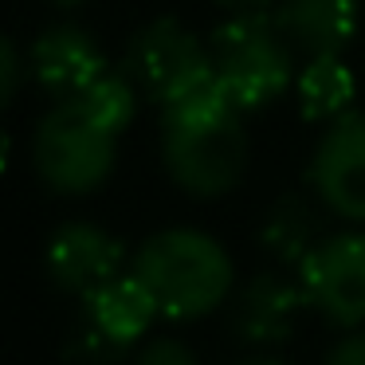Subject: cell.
<instances>
[{
  "label": "cell",
  "instance_id": "obj_4",
  "mask_svg": "<svg viewBox=\"0 0 365 365\" xmlns=\"http://www.w3.org/2000/svg\"><path fill=\"white\" fill-rule=\"evenodd\" d=\"M118 153V130H110L83 98H59V106L36 130L32 158L56 192L79 197L110 177Z\"/></svg>",
  "mask_w": 365,
  "mask_h": 365
},
{
  "label": "cell",
  "instance_id": "obj_19",
  "mask_svg": "<svg viewBox=\"0 0 365 365\" xmlns=\"http://www.w3.org/2000/svg\"><path fill=\"white\" fill-rule=\"evenodd\" d=\"M216 4H224L232 12H259V9H267L271 0H216Z\"/></svg>",
  "mask_w": 365,
  "mask_h": 365
},
{
  "label": "cell",
  "instance_id": "obj_11",
  "mask_svg": "<svg viewBox=\"0 0 365 365\" xmlns=\"http://www.w3.org/2000/svg\"><path fill=\"white\" fill-rule=\"evenodd\" d=\"M302 307H310L302 283H291L275 271H263L236 299V314H232L236 334L247 346H279L294 334Z\"/></svg>",
  "mask_w": 365,
  "mask_h": 365
},
{
  "label": "cell",
  "instance_id": "obj_13",
  "mask_svg": "<svg viewBox=\"0 0 365 365\" xmlns=\"http://www.w3.org/2000/svg\"><path fill=\"white\" fill-rule=\"evenodd\" d=\"M357 95L354 71L341 63V56H310L299 71V110L310 122L341 118Z\"/></svg>",
  "mask_w": 365,
  "mask_h": 365
},
{
  "label": "cell",
  "instance_id": "obj_7",
  "mask_svg": "<svg viewBox=\"0 0 365 365\" xmlns=\"http://www.w3.org/2000/svg\"><path fill=\"white\" fill-rule=\"evenodd\" d=\"M307 302L338 326L365 322V232L326 236L299 263Z\"/></svg>",
  "mask_w": 365,
  "mask_h": 365
},
{
  "label": "cell",
  "instance_id": "obj_3",
  "mask_svg": "<svg viewBox=\"0 0 365 365\" xmlns=\"http://www.w3.org/2000/svg\"><path fill=\"white\" fill-rule=\"evenodd\" d=\"M291 48L271 12H236L208 40L212 71L240 110H263L291 83Z\"/></svg>",
  "mask_w": 365,
  "mask_h": 365
},
{
  "label": "cell",
  "instance_id": "obj_14",
  "mask_svg": "<svg viewBox=\"0 0 365 365\" xmlns=\"http://www.w3.org/2000/svg\"><path fill=\"white\" fill-rule=\"evenodd\" d=\"M259 240L275 259L299 267L326 236H322V220H318V212L307 205V200L302 197H283V200H275V208L267 212Z\"/></svg>",
  "mask_w": 365,
  "mask_h": 365
},
{
  "label": "cell",
  "instance_id": "obj_6",
  "mask_svg": "<svg viewBox=\"0 0 365 365\" xmlns=\"http://www.w3.org/2000/svg\"><path fill=\"white\" fill-rule=\"evenodd\" d=\"M158 302L145 291V283L130 275H114L110 283L83 294V318L71 334V357L87 365H106L126 354V346L145 338L150 322L158 318Z\"/></svg>",
  "mask_w": 365,
  "mask_h": 365
},
{
  "label": "cell",
  "instance_id": "obj_1",
  "mask_svg": "<svg viewBox=\"0 0 365 365\" xmlns=\"http://www.w3.org/2000/svg\"><path fill=\"white\" fill-rule=\"evenodd\" d=\"M161 153L169 177L192 197H224L236 189L247 169V130L244 110L216 75L165 106Z\"/></svg>",
  "mask_w": 365,
  "mask_h": 365
},
{
  "label": "cell",
  "instance_id": "obj_21",
  "mask_svg": "<svg viewBox=\"0 0 365 365\" xmlns=\"http://www.w3.org/2000/svg\"><path fill=\"white\" fill-rule=\"evenodd\" d=\"M51 4H59V9H79L83 0H51Z\"/></svg>",
  "mask_w": 365,
  "mask_h": 365
},
{
  "label": "cell",
  "instance_id": "obj_9",
  "mask_svg": "<svg viewBox=\"0 0 365 365\" xmlns=\"http://www.w3.org/2000/svg\"><path fill=\"white\" fill-rule=\"evenodd\" d=\"M28 71L56 98H75L106 75V56L79 24H51L28 51Z\"/></svg>",
  "mask_w": 365,
  "mask_h": 365
},
{
  "label": "cell",
  "instance_id": "obj_2",
  "mask_svg": "<svg viewBox=\"0 0 365 365\" xmlns=\"http://www.w3.org/2000/svg\"><path fill=\"white\" fill-rule=\"evenodd\" d=\"M134 275L165 318H205L232 291V259L220 240L197 228H165L134 255Z\"/></svg>",
  "mask_w": 365,
  "mask_h": 365
},
{
  "label": "cell",
  "instance_id": "obj_5",
  "mask_svg": "<svg viewBox=\"0 0 365 365\" xmlns=\"http://www.w3.org/2000/svg\"><path fill=\"white\" fill-rule=\"evenodd\" d=\"M142 95H150L153 103L169 106L173 98L189 95L192 87H200L205 79H212V51L208 43H200L181 20L158 16L130 40L126 48V67Z\"/></svg>",
  "mask_w": 365,
  "mask_h": 365
},
{
  "label": "cell",
  "instance_id": "obj_18",
  "mask_svg": "<svg viewBox=\"0 0 365 365\" xmlns=\"http://www.w3.org/2000/svg\"><path fill=\"white\" fill-rule=\"evenodd\" d=\"M326 365H365V334H349L330 349Z\"/></svg>",
  "mask_w": 365,
  "mask_h": 365
},
{
  "label": "cell",
  "instance_id": "obj_10",
  "mask_svg": "<svg viewBox=\"0 0 365 365\" xmlns=\"http://www.w3.org/2000/svg\"><path fill=\"white\" fill-rule=\"evenodd\" d=\"M126 247L98 224H63L48 244V275L59 291L91 294L95 287L122 275Z\"/></svg>",
  "mask_w": 365,
  "mask_h": 365
},
{
  "label": "cell",
  "instance_id": "obj_12",
  "mask_svg": "<svg viewBox=\"0 0 365 365\" xmlns=\"http://www.w3.org/2000/svg\"><path fill=\"white\" fill-rule=\"evenodd\" d=\"M271 16L283 36L307 56H341L361 24L357 0H279Z\"/></svg>",
  "mask_w": 365,
  "mask_h": 365
},
{
  "label": "cell",
  "instance_id": "obj_20",
  "mask_svg": "<svg viewBox=\"0 0 365 365\" xmlns=\"http://www.w3.org/2000/svg\"><path fill=\"white\" fill-rule=\"evenodd\" d=\"M244 365H287V361H279V357H255V361H244Z\"/></svg>",
  "mask_w": 365,
  "mask_h": 365
},
{
  "label": "cell",
  "instance_id": "obj_8",
  "mask_svg": "<svg viewBox=\"0 0 365 365\" xmlns=\"http://www.w3.org/2000/svg\"><path fill=\"white\" fill-rule=\"evenodd\" d=\"M310 185L330 212L365 224V114L346 110L326 126L310 158Z\"/></svg>",
  "mask_w": 365,
  "mask_h": 365
},
{
  "label": "cell",
  "instance_id": "obj_16",
  "mask_svg": "<svg viewBox=\"0 0 365 365\" xmlns=\"http://www.w3.org/2000/svg\"><path fill=\"white\" fill-rule=\"evenodd\" d=\"M138 365H200V361L192 357V349L185 346V341H177V338H153V341H145V346H142Z\"/></svg>",
  "mask_w": 365,
  "mask_h": 365
},
{
  "label": "cell",
  "instance_id": "obj_17",
  "mask_svg": "<svg viewBox=\"0 0 365 365\" xmlns=\"http://www.w3.org/2000/svg\"><path fill=\"white\" fill-rule=\"evenodd\" d=\"M20 71H24V63H20L16 43H12V40H4V43H0V75H4V103H12V98H16Z\"/></svg>",
  "mask_w": 365,
  "mask_h": 365
},
{
  "label": "cell",
  "instance_id": "obj_15",
  "mask_svg": "<svg viewBox=\"0 0 365 365\" xmlns=\"http://www.w3.org/2000/svg\"><path fill=\"white\" fill-rule=\"evenodd\" d=\"M75 98H83V103H87L110 130H118V134L134 122V110H138V87L130 83L126 71H106L103 79H95Z\"/></svg>",
  "mask_w": 365,
  "mask_h": 365
}]
</instances>
